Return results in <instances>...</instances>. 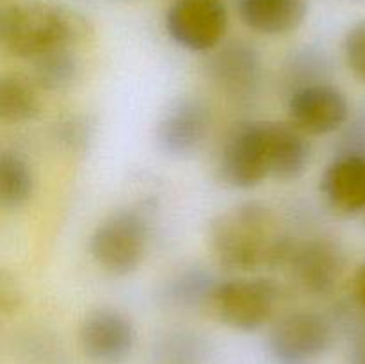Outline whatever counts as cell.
<instances>
[{
    "label": "cell",
    "instance_id": "1",
    "mask_svg": "<svg viewBox=\"0 0 365 364\" xmlns=\"http://www.w3.org/2000/svg\"><path fill=\"white\" fill-rule=\"evenodd\" d=\"M207 241L217 264L235 271L285 266L294 243L282 234L273 211L259 202L239 203L217 214Z\"/></svg>",
    "mask_w": 365,
    "mask_h": 364
},
{
    "label": "cell",
    "instance_id": "2",
    "mask_svg": "<svg viewBox=\"0 0 365 364\" xmlns=\"http://www.w3.org/2000/svg\"><path fill=\"white\" fill-rule=\"evenodd\" d=\"M84 32V21L73 11L48 2H20L0 18L2 46L20 59H39L70 49Z\"/></svg>",
    "mask_w": 365,
    "mask_h": 364
},
{
    "label": "cell",
    "instance_id": "3",
    "mask_svg": "<svg viewBox=\"0 0 365 364\" xmlns=\"http://www.w3.org/2000/svg\"><path fill=\"white\" fill-rule=\"evenodd\" d=\"M152 227L145 213L125 207L103 218L89 238L93 261L114 277L134 273L145 261Z\"/></svg>",
    "mask_w": 365,
    "mask_h": 364
},
{
    "label": "cell",
    "instance_id": "4",
    "mask_svg": "<svg viewBox=\"0 0 365 364\" xmlns=\"http://www.w3.org/2000/svg\"><path fill=\"white\" fill-rule=\"evenodd\" d=\"M282 291L267 278H230L214 285L209 307L217 320L239 332H255L273 318Z\"/></svg>",
    "mask_w": 365,
    "mask_h": 364
},
{
    "label": "cell",
    "instance_id": "5",
    "mask_svg": "<svg viewBox=\"0 0 365 364\" xmlns=\"http://www.w3.org/2000/svg\"><path fill=\"white\" fill-rule=\"evenodd\" d=\"M334 343V327L314 310H292L278 318L267 334V352L277 364H316Z\"/></svg>",
    "mask_w": 365,
    "mask_h": 364
},
{
    "label": "cell",
    "instance_id": "6",
    "mask_svg": "<svg viewBox=\"0 0 365 364\" xmlns=\"http://www.w3.org/2000/svg\"><path fill=\"white\" fill-rule=\"evenodd\" d=\"M217 171L221 181L235 189H253L271 177L266 121H248L235 127L221 146Z\"/></svg>",
    "mask_w": 365,
    "mask_h": 364
},
{
    "label": "cell",
    "instance_id": "7",
    "mask_svg": "<svg viewBox=\"0 0 365 364\" xmlns=\"http://www.w3.org/2000/svg\"><path fill=\"white\" fill-rule=\"evenodd\" d=\"M168 36L189 52H210L223 43L228 13L221 0H173L164 16Z\"/></svg>",
    "mask_w": 365,
    "mask_h": 364
},
{
    "label": "cell",
    "instance_id": "8",
    "mask_svg": "<svg viewBox=\"0 0 365 364\" xmlns=\"http://www.w3.org/2000/svg\"><path fill=\"white\" fill-rule=\"evenodd\" d=\"M289 121L307 136H324L344 127L349 118L348 96L324 81L298 84L287 100Z\"/></svg>",
    "mask_w": 365,
    "mask_h": 364
},
{
    "label": "cell",
    "instance_id": "9",
    "mask_svg": "<svg viewBox=\"0 0 365 364\" xmlns=\"http://www.w3.org/2000/svg\"><path fill=\"white\" fill-rule=\"evenodd\" d=\"M135 332L130 318L113 307H102L84 318L78 345L86 357L100 364H120L134 352Z\"/></svg>",
    "mask_w": 365,
    "mask_h": 364
},
{
    "label": "cell",
    "instance_id": "10",
    "mask_svg": "<svg viewBox=\"0 0 365 364\" xmlns=\"http://www.w3.org/2000/svg\"><path fill=\"white\" fill-rule=\"evenodd\" d=\"M285 266L303 291L314 296H328L337 289L346 261L335 243L316 238L292 243Z\"/></svg>",
    "mask_w": 365,
    "mask_h": 364
},
{
    "label": "cell",
    "instance_id": "11",
    "mask_svg": "<svg viewBox=\"0 0 365 364\" xmlns=\"http://www.w3.org/2000/svg\"><path fill=\"white\" fill-rule=\"evenodd\" d=\"M209 128L210 111L207 103L184 96L175 100L157 121V146L170 157H187L203 145Z\"/></svg>",
    "mask_w": 365,
    "mask_h": 364
},
{
    "label": "cell",
    "instance_id": "12",
    "mask_svg": "<svg viewBox=\"0 0 365 364\" xmlns=\"http://www.w3.org/2000/svg\"><path fill=\"white\" fill-rule=\"evenodd\" d=\"M207 70L216 88L232 100L252 98L262 81L259 50L242 41H232L216 49Z\"/></svg>",
    "mask_w": 365,
    "mask_h": 364
},
{
    "label": "cell",
    "instance_id": "13",
    "mask_svg": "<svg viewBox=\"0 0 365 364\" xmlns=\"http://www.w3.org/2000/svg\"><path fill=\"white\" fill-rule=\"evenodd\" d=\"M321 195L337 213H362L365 209V152L348 150L335 157L323 171Z\"/></svg>",
    "mask_w": 365,
    "mask_h": 364
},
{
    "label": "cell",
    "instance_id": "14",
    "mask_svg": "<svg viewBox=\"0 0 365 364\" xmlns=\"http://www.w3.org/2000/svg\"><path fill=\"white\" fill-rule=\"evenodd\" d=\"M266 138L271 157V177L278 181L302 177L312 157L307 134L291 121H266Z\"/></svg>",
    "mask_w": 365,
    "mask_h": 364
},
{
    "label": "cell",
    "instance_id": "15",
    "mask_svg": "<svg viewBox=\"0 0 365 364\" xmlns=\"http://www.w3.org/2000/svg\"><path fill=\"white\" fill-rule=\"evenodd\" d=\"M237 11L245 25L264 36L294 32L309 14L305 0H239Z\"/></svg>",
    "mask_w": 365,
    "mask_h": 364
},
{
    "label": "cell",
    "instance_id": "16",
    "mask_svg": "<svg viewBox=\"0 0 365 364\" xmlns=\"http://www.w3.org/2000/svg\"><path fill=\"white\" fill-rule=\"evenodd\" d=\"M34 173L21 153L6 152L0 156V202L4 209H21L34 195Z\"/></svg>",
    "mask_w": 365,
    "mask_h": 364
},
{
    "label": "cell",
    "instance_id": "17",
    "mask_svg": "<svg viewBox=\"0 0 365 364\" xmlns=\"http://www.w3.org/2000/svg\"><path fill=\"white\" fill-rule=\"evenodd\" d=\"M39 113V98L36 89L25 79L4 77L0 81V116L9 123H24Z\"/></svg>",
    "mask_w": 365,
    "mask_h": 364
},
{
    "label": "cell",
    "instance_id": "18",
    "mask_svg": "<svg viewBox=\"0 0 365 364\" xmlns=\"http://www.w3.org/2000/svg\"><path fill=\"white\" fill-rule=\"evenodd\" d=\"M34 75L39 86L50 91H59L73 84L78 74V63L70 50H59L34 61Z\"/></svg>",
    "mask_w": 365,
    "mask_h": 364
},
{
    "label": "cell",
    "instance_id": "19",
    "mask_svg": "<svg viewBox=\"0 0 365 364\" xmlns=\"http://www.w3.org/2000/svg\"><path fill=\"white\" fill-rule=\"evenodd\" d=\"M217 280L209 277L205 271H185V273L178 275L173 278L168 289V296L171 302L180 303V305H209L210 293H212L214 285Z\"/></svg>",
    "mask_w": 365,
    "mask_h": 364
},
{
    "label": "cell",
    "instance_id": "20",
    "mask_svg": "<svg viewBox=\"0 0 365 364\" xmlns=\"http://www.w3.org/2000/svg\"><path fill=\"white\" fill-rule=\"evenodd\" d=\"M344 59L353 77L365 86V20L356 21L346 32Z\"/></svg>",
    "mask_w": 365,
    "mask_h": 364
},
{
    "label": "cell",
    "instance_id": "21",
    "mask_svg": "<svg viewBox=\"0 0 365 364\" xmlns=\"http://www.w3.org/2000/svg\"><path fill=\"white\" fill-rule=\"evenodd\" d=\"M64 131H66L64 132V139H66L71 146L82 145V143H84V139L89 138L88 127L84 128V123H77L75 120H71L70 123L66 125V128H64Z\"/></svg>",
    "mask_w": 365,
    "mask_h": 364
},
{
    "label": "cell",
    "instance_id": "22",
    "mask_svg": "<svg viewBox=\"0 0 365 364\" xmlns=\"http://www.w3.org/2000/svg\"><path fill=\"white\" fill-rule=\"evenodd\" d=\"M349 364H365V328L353 339L349 350Z\"/></svg>",
    "mask_w": 365,
    "mask_h": 364
},
{
    "label": "cell",
    "instance_id": "23",
    "mask_svg": "<svg viewBox=\"0 0 365 364\" xmlns=\"http://www.w3.org/2000/svg\"><path fill=\"white\" fill-rule=\"evenodd\" d=\"M353 295H355L359 305L365 310V263L359 268L353 280Z\"/></svg>",
    "mask_w": 365,
    "mask_h": 364
}]
</instances>
